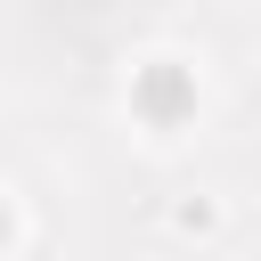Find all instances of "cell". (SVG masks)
<instances>
[{
  "mask_svg": "<svg viewBox=\"0 0 261 261\" xmlns=\"http://www.w3.org/2000/svg\"><path fill=\"white\" fill-rule=\"evenodd\" d=\"M147 106L171 114V106H179V73H155V82H147Z\"/></svg>",
  "mask_w": 261,
  "mask_h": 261,
  "instance_id": "6da1fadb",
  "label": "cell"
}]
</instances>
